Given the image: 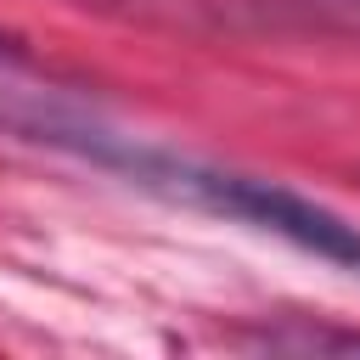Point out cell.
<instances>
[{"label": "cell", "instance_id": "1", "mask_svg": "<svg viewBox=\"0 0 360 360\" xmlns=\"http://www.w3.org/2000/svg\"><path fill=\"white\" fill-rule=\"evenodd\" d=\"M39 135L56 141V146L84 152L101 169H118L129 186H146V191H158L169 202H186V208H202V214H219V219L287 236L292 248L321 253L332 264H360V231L343 225L332 208H321V202H309V197H298V191H287L276 180L236 174V169H219V163H197V158H180V152L141 146L129 135H101V129L62 124V118L39 124Z\"/></svg>", "mask_w": 360, "mask_h": 360}, {"label": "cell", "instance_id": "2", "mask_svg": "<svg viewBox=\"0 0 360 360\" xmlns=\"http://www.w3.org/2000/svg\"><path fill=\"white\" fill-rule=\"evenodd\" d=\"M326 6H349V11H360V0H326Z\"/></svg>", "mask_w": 360, "mask_h": 360}, {"label": "cell", "instance_id": "3", "mask_svg": "<svg viewBox=\"0 0 360 360\" xmlns=\"http://www.w3.org/2000/svg\"><path fill=\"white\" fill-rule=\"evenodd\" d=\"M6 51H17V45H11V39H6V34H0V56H6Z\"/></svg>", "mask_w": 360, "mask_h": 360}]
</instances>
